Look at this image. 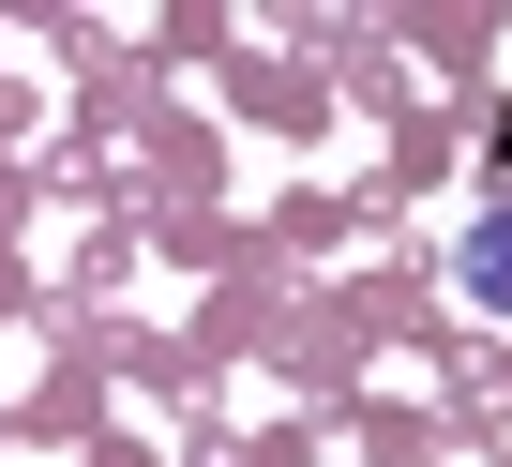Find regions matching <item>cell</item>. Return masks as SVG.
I'll list each match as a JSON object with an SVG mask.
<instances>
[{
    "instance_id": "1",
    "label": "cell",
    "mask_w": 512,
    "mask_h": 467,
    "mask_svg": "<svg viewBox=\"0 0 512 467\" xmlns=\"http://www.w3.org/2000/svg\"><path fill=\"white\" fill-rule=\"evenodd\" d=\"M452 287H467L482 317H512V211H482L467 242H452Z\"/></svg>"
}]
</instances>
